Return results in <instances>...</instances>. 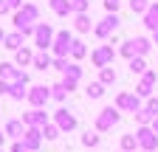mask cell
Here are the masks:
<instances>
[{
    "label": "cell",
    "mask_w": 158,
    "mask_h": 152,
    "mask_svg": "<svg viewBox=\"0 0 158 152\" xmlns=\"http://www.w3.org/2000/svg\"><path fill=\"white\" fill-rule=\"evenodd\" d=\"M40 23V6L26 3L14 11V28L23 34V37H34V26Z\"/></svg>",
    "instance_id": "1"
},
{
    "label": "cell",
    "mask_w": 158,
    "mask_h": 152,
    "mask_svg": "<svg viewBox=\"0 0 158 152\" xmlns=\"http://www.w3.org/2000/svg\"><path fill=\"white\" fill-rule=\"evenodd\" d=\"M118 113H138L144 104H141V96H138L135 90H122L116 96V104H113Z\"/></svg>",
    "instance_id": "2"
},
{
    "label": "cell",
    "mask_w": 158,
    "mask_h": 152,
    "mask_svg": "<svg viewBox=\"0 0 158 152\" xmlns=\"http://www.w3.org/2000/svg\"><path fill=\"white\" fill-rule=\"evenodd\" d=\"M0 79L9 85H28V73L20 70L14 62H0Z\"/></svg>",
    "instance_id": "3"
},
{
    "label": "cell",
    "mask_w": 158,
    "mask_h": 152,
    "mask_svg": "<svg viewBox=\"0 0 158 152\" xmlns=\"http://www.w3.org/2000/svg\"><path fill=\"white\" fill-rule=\"evenodd\" d=\"M54 26L51 23H37L34 26V45L40 48V51H48L51 45H54Z\"/></svg>",
    "instance_id": "4"
},
{
    "label": "cell",
    "mask_w": 158,
    "mask_h": 152,
    "mask_svg": "<svg viewBox=\"0 0 158 152\" xmlns=\"http://www.w3.org/2000/svg\"><path fill=\"white\" fill-rule=\"evenodd\" d=\"M118 110L116 107H105V110H99V116H96V132H107L118 124Z\"/></svg>",
    "instance_id": "5"
},
{
    "label": "cell",
    "mask_w": 158,
    "mask_h": 152,
    "mask_svg": "<svg viewBox=\"0 0 158 152\" xmlns=\"http://www.w3.org/2000/svg\"><path fill=\"white\" fill-rule=\"evenodd\" d=\"M23 127H37V130H43L45 124H48V113H45V107H31L28 113H23Z\"/></svg>",
    "instance_id": "6"
},
{
    "label": "cell",
    "mask_w": 158,
    "mask_h": 152,
    "mask_svg": "<svg viewBox=\"0 0 158 152\" xmlns=\"http://www.w3.org/2000/svg\"><path fill=\"white\" fill-rule=\"evenodd\" d=\"M118 26H122V20H118L116 14H105V20H99V23L93 26V34L99 37V40H107V37H110Z\"/></svg>",
    "instance_id": "7"
},
{
    "label": "cell",
    "mask_w": 158,
    "mask_h": 152,
    "mask_svg": "<svg viewBox=\"0 0 158 152\" xmlns=\"http://www.w3.org/2000/svg\"><path fill=\"white\" fill-rule=\"evenodd\" d=\"M71 42H73V34H71V31H56V34H54V45H51L54 56H65V59H68Z\"/></svg>",
    "instance_id": "8"
},
{
    "label": "cell",
    "mask_w": 158,
    "mask_h": 152,
    "mask_svg": "<svg viewBox=\"0 0 158 152\" xmlns=\"http://www.w3.org/2000/svg\"><path fill=\"white\" fill-rule=\"evenodd\" d=\"M113 59H116V51H113V45H99L93 54H90V62L102 70V68H107V65H113Z\"/></svg>",
    "instance_id": "9"
},
{
    "label": "cell",
    "mask_w": 158,
    "mask_h": 152,
    "mask_svg": "<svg viewBox=\"0 0 158 152\" xmlns=\"http://www.w3.org/2000/svg\"><path fill=\"white\" fill-rule=\"evenodd\" d=\"M135 138H138V149H144V152H155L158 149V135L150 127H138L135 130Z\"/></svg>",
    "instance_id": "10"
},
{
    "label": "cell",
    "mask_w": 158,
    "mask_h": 152,
    "mask_svg": "<svg viewBox=\"0 0 158 152\" xmlns=\"http://www.w3.org/2000/svg\"><path fill=\"white\" fill-rule=\"evenodd\" d=\"M48 99H51V87H45V85H34V87H28L26 102H28L31 107H45Z\"/></svg>",
    "instance_id": "11"
},
{
    "label": "cell",
    "mask_w": 158,
    "mask_h": 152,
    "mask_svg": "<svg viewBox=\"0 0 158 152\" xmlns=\"http://www.w3.org/2000/svg\"><path fill=\"white\" fill-rule=\"evenodd\" d=\"M155 82H158V73H155V70H147L141 79H138L135 93H138L141 99H150V96H152V90H155Z\"/></svg>",
    "instance_id": "12"
},
{
    "label": "cell",
    "mask_w": 158,
    "mask_h": 152,
    "mask_svg": "<svg viewBox=\"0 0 158 152\" xmlns=\"http://www.w3.org/2000/svg\"><path fill=\"white\" fill-rule=\"evenodd\" d=\"M54 124L59 127V132H71V130H76V116H73V113H68L65 107H59V110L54 113Z\"/></svg>",
    "instance_id": "13"
},
{
    "label": "cell",
    "mask_w": 158,
    "mask_h": 152,
    "mask_svg": "<svg viewBox=\"0 0 158 152\" xmlns=\"http://www.w3.org/2000/svg\"><path fill=\"white\" fill-rule=\"evenodd\" d=\"M40 144H43V130L26 127V132H23V146H26V152H37Z\"/></svg>",
    "instance_id": "14"
},
{
    "label": "cell",
    "mask_w": 158,
    "mask_h": 152,
    "mask_svg": "<svg viewBox=\"0 0 158 152\" xmlns=\"http://www.w3.org/2000/svg\"><path fill=\"white\" fill-rule=\"evenodd\" d=\"M3 132H6V138H11V141H23L26 127H23V121H20V118H11V121L3 124Z\"/></svg>",
    "instance_id": "15"
},
{
    "label": "cell",
    "mask_w": 158,
    "mask_h": 152,
    "mask_svg": "<svg viewBox=\"0 0 158 152\" xmlns=\"http://www.w3.org/2000/svg\"><path fill=\"white\" fill-rule=\"evenodd\" d=\"M31 62H34V51H31V48L23 45L20 51H14V65H17V68H26V65H31Z\"/></svg>",
    "instance_id": "16"
},
{
    "label": "cell",
    "mask_w": 158,
    "mask_h": 152,
    "mask_svg": "<svg viewBox=\"0 0 158 152\" xmlns=\"http://www.w3.org/2000/svg\"><path fill=\"white\" fill-rule=\"evenodd\" d=\"M144 26L150 31H158V3H150V9L144 11Z\"/></svg>",
    "instance_id": "17"
},
{
    "label": "cell",
    "mask_w": 158,
    "mask_h": 152,
    "mask_svg": "<svg viewBox=\"0 0 158 152\" xmlns=\"http://www.w3.org/2000/svg\"><path fill=\"white\" fill-rule=\"evenodd\" d=\"M51 59H54V56H51L48 51H37V54H34V62H31V65H34L37 70H48V68H51Z\"/></svg>",
    "instance_id": "18"
},
{
    "label": "cell",
    "mask_w": 158,
    "mask_h": 152,
    "mask_svg": "<svg viewBox=\"0 0 158 152\" xmlns=\"http://www.w3.org/2000/svg\"><path fill=\"white\" fill-rule=\"evenodd\" d=\"M23 40H26V37L20 34V31H14V34H6L3 48H9V51H20V48H23Z\"/></svg>",
    "instance_id": "19"
},
{
    "label": "cell",
    "mask_w": 158,
    "mask_h": 152,
    "mask_svg": "<svg viewBox=\"0 0 158 152\" xmlns=\"http://www.w3.org/2000/svg\"><path fill=\"white\" fill-rule=\"evenodd\" d=\"M48 6H51V11L59 14V17H68V14H71V0H48Z\"/></svg>",
    "instance_id": "20"
},
{
    "label": "cell",
    "mask_w": 158,
    "mask_h": 152,
    "mask_svg": "<svg viewBox=\"0 0 158 152\" xmlns=\"http://www.w3.org/2000/svg\"><path fill=\"white\" fill-rule=\"evenodd\" d=\"M73 28H76L79 34H88V31L93 28V23H90L88 14H76V17H73Z\"/></svg>",
    "instance_id": "21"
},
{
    "label": "cell",
    "mask_w": 158,
    "mask_h": 152,
    "mask_svg": "<svg viewBox=\"0 0 158 152\" xmlns=\"http://www.w3.org/2000/svg\"><path fill=\"white\" fill-rule=\"evenodd\" d=\"M133 45H135V56H147L152 42L147 40V37H133Z\"/></svg>",
    "instance_id": "22"
},
{
    "label": "cell",
    "mask_w": 158,
    "mask_h": 152,
    "mask_svg": "<svg viewBox=\"0 0 158 152\" xmlns=\"http://www.w3.org/2000/svg\"><path fill=\"white\" fill-rule=\"evenodd\" d=\"M62 79H71V82H76V85H79V79H82V65L68 62V68H65V73H62Z\"/></svg>",
    "instance_id": "23"
},
{
    "label": "cell",
    "mask_w": 158,
    "mask_h": 152,
    "mask_svg": "<svg viewBox=\"0 0 158 152\" xmlns=\"http://www.w3.org/2000/svg\"><path fill=\"white\" fill-rule=\"evenodd\" d=\"M150 68H147V62H144V56H133L130 59V73L133 76H144Z\"/></svg>",
    "instance_id": "24"
},
{
    "label": "cell",
    "mask_w": 158,
    "mask_h": 152,
    "mask_svg": "<svg viewBox=\"0 0 158 152\" xmlns=\"http://www.w3.org/2000/svg\"><path fill=\"white\" fill-rule=\"evenodd\" d=\"M85 93H88V99H102V96H105V85H102V82H90V85L85 87Z\"/></svg>",
    "instance_id": "25"
},
{
    "label": "cell",
    "mask_w": 158,
    "mask_h": 152,
    "mask_svg": "<svg viewBox=\"0 0 158 152\" xmlns=\"http://www.w3.org/2000/svg\"><path fill=\"white\" fill-rule=\"evenodd\" d=\"M99 82H102L105 87H107V85H116V70H113L110 65L102 68V70H99Z\"/></svg>",
    "instance_id": "26"
},
{
    "label": "cell",
    "mask_w": 158,
    "mask_h": 152,
    "mask_svg": "<svg viewBox=\"0 0 158 152\" xmlns=\"http://www.w3.org/2000/svg\"><path fill=\"white\" fill-rule=\"evenodd\" d=\"M26 87H28V85H11V87H9V96H11L14 102H23V99L28 96V90H26Z\"/></svg>",
    "instance_id": "27"
},
{
    "label": "cell",
    "mask_w": 158,
    "mask_h": 152,
    "mask_svg": "<svg viewBox=\"0 0 158 152\" xmlns=\"http://www.w3.org/2000/svg\"><path fill=\"white\" fill-rule=\"evenodd\" d=\"M135 146H138V138L133 135V132L122 135V152H135Z\"/></svg>",
    "instance_id": "28"
},
{
    "label": "cell",
    "mask_w": 158,
    "mask_h": 152,
    "mask_svg": "<svg viewBox=\"0 0 158 152\" xmlns=\"http://www.w3.org/2000/svg\"><path fill=\"white\" fill-rule=\"evenodd\" d=\"M71 56H73V59H82V56H88V48H85L82 40H73V42H71Z\"/></svg>",
    "instance_id": "29"
},
{
    "label": "cell",
    "mask_w": 158,
    "mask_h": 152,
    "mask_svg": "<svg viewBox=\"0 0 158 152\" xmlns=\"http://www.w3.org/2000/svg\"><path fill=\"white\" fill-rule=\"evenodd\" d=\"M43 138H45V141H56V138H59V127H56L54 121H48V124L43 127Z\"/></svg>",
    "instance_id": "30"
},
{
    "label": "cell",
    "mask_w": 158,
    "mask_h": 152,
    "mask_svg": "<svg viewBox=\"0 0 158 152\" xmlns=\"http://www.w3.org/2000/svg\"><path fill=\"white\" fill-rule=\"evenodd\" d=\"M65 96H68V90H65V85H62V82L51 85V99H56V102H65Z\"/></svg>",
    "instance_id": "31"
},
{
    "label": "cell",
    "mask_w": 158,
    "mask_h": 152,
    "mask_svg": "<svg viewBox=\"0 0 158 152\" xmlns=\"http://www.w3.org/2000/svg\"><path fill=\"white\" fill-rule=\"evenodd\" d=\"M127 6H130V11H133V14H144V11L150 9V0H130Z\"/></svg>",
    "instance_id": "32"
},
{
    "label": "cell",
    "mask_w": 158,
    "mask_h": 152,
    "mask_svg": "<svg viewBox=\"0 0 158 152\" xmlns=\"http://www.w3.org/2000/svg\"><path fill=\"white\" fill-rule=\"evenodd\" d=\"M88 6H90V0H71V11L73 14H88Z\"/></svg>",
    "instance_id": "33"
},
{
    "label": "cell",
    "mask_w": 158,
    "mask_h": 152,
    "mask_svg": "<svg viewBox=\"0 0 158 152\" xmlns=\"http://www.w3.org/2000/svg\"><path fill=\"white\" fill-rule=\"evenodd\" d=\"M99 141H102V138H99V132H85V135H82V146H99Z\"/></svg>",
    "instance_id": "34"
},
{
    "label": "cell",
    "mask_w": 158,
    "mask_h": 152,
    "mask_svg": "<svg viewBox=\"0 0 158 152\" xmlns=\"http://www.w3.org/2000/svg\"><path fill=\"white\" fill-rule=\"evenodd\" d=\"M118 54H122V56H127V59H133V56H135V45H133V40L122 42V48H118Z\"/></svg>",
    "instance_id": "35"
},
{
    "label": "cell",
    "mask_w": 158,
    "mask_h": 152,
    "mask_svg": "<svg viewBox=\"0 0 158 152\" xmlns=\"http://www.w3.org/2000/svg\"><path fill=\"white\" fill-rule=\"evenodd\" d=\"M135 121H138V124H141V127H150V124H152V116H150V113H147V110L141 107V110H138V113H135Z\"/></svg>",
    "instance_id": "36"
},
{
    "label": "cell",
    "mask_w": 158,
    "mask_h": 152,
    "mask_svg": "<svg viewBox=\"0 0 158 152\" xmlns=\"http://www.w3.org/2000/svg\"><path fill=\"white\" fill-rule=\"evenodd\" d=\"M144 110L150 113L152 118H158V99H155V96H150V99H147V104H144Z\"/></svg>",
    "instance_id": "37"
},
{
    "label": "cell",
    "mask_w": 158,
    "mask_h": 152,
    "mask_svg": "<svg viewBox=\"0 0 158 152\" xmlns=\"http://www.w3.org/2000/svg\"><path fill=\"white\" fill-rule=\"evenodd\" d=\"M51 68H54V70H59V73H65L68 59H65V56H54V59H51Z\"/></svg>",
    "instance_id": "38"
},
{
    "label": "cell",
    "mask_w": 158,
    "mask_h": 152,
    "mask_svg": "<svg viewBox=\"0 0 158 152\" xmlns=\"http://www.w3.org/2000/svg\"><path fill=\"white\" fill-rule=\"evenodd\" d=\"M122 6V0H105V9H107V14H116V9Z\"/></svg>",
    "instance_id": "39"
},
{
    "label": "cell",
    "mask_w": 158,
    "mask_h": 152,
    "mask_svg": "<svg viewBox=\"0 0 158 152\" xmlns=\"http://www.w3.org/2000/svg\"><path fill=\"white\" fill-rule=\"evenodd\" d=\"M9 87H11L9 82H3V79H0V96H9Z\"/></svg>",
    "instance_id": "40"
},
{
    "label": "cell",
    "mask_w": 158,
    "mask_h": 152,
    "mask_svg": "<svg viewBox=\"0 0 158 152\" xmlns=\"http://www.w3.org/2000/svg\"><path fill=\"white\" fill-rule=\"evenodd\" d=\"M6 6H9V9H14V11H17V9H20V6H23V0H6Z\"/></svg>",
    "instance_id": "41"
},
{
    "label": "cell",
    "mask_w": 158,
    "mask_h": 152,
    "mask_svg": "<svg viewBox=\"0 0 158 152\" xmlns=\"http://www.w3.org/2000/svg\"><path fill=\"white\" fill-rule=\"evenodd\" d=\"M11 152H26V146H23V141H14V144H11Z\"/></svg>",
    "instance_id": "42"
},
{
    "label": "cell",
    "mask_w": 158,
    "mask_h": 152,
    "mask_svg": "<svg viewBox=\"0 0 158 152\" xmlns=\"http://www.w3.org/2000/svg\"><path fill=\"white\" fill-rule=\"evenodd\" d=\"M150 130L155 132V135H158V118H152V124H150Z\"/></svg>",
    "instance_id": "43"
},
{
    "label": "cell",
    "mask_w": 158,
    "mask_h": 152,
    "mask_svg": "<svg viewBox=\"0 0 158 152\" xmlns=\"http://www.w3.org/2000/svg\"><path fill=\"white\" fill-rule=\"evenodd\" d=\"M9 11V6H6V0H0V14H6Z\"/></svg>",
    "instance_id": "44"
},
{
    "label": "cell",
    "mask_w": 158,
    "mask_h": 152,
    "mask_svg": "<svg viewBox=\"0 0 158 152\" xmlns=\"http://www.w3.org/2000/svg\"><path fill=\"white\" fill-rule=\"evenodd\" d=\"M3 144H6V132L0 130V149H3Z\"/></svg>",
    "instance_id": "45"
},
{
    "label": "cell",
    "mask_w": 158,
    "mask_h": 152,
    "mask_svg": "<svg viewBox=\"0 0 158 152\" xmlns=\"http://www.w3.org/2000/svg\"><path fill=\"white\" fill-rule=\"evenodd\" d=\"M152 42H155V45H158V31H152Z\"/></svg>",
    "instance_id": "46"
},
{
    "label": "cell",
    "mask_w": 158,
    "mask_h": 152,
    "mask_svg": "<svg viewBox=\"0 0 158 152\" xmlns=\"http://www.w3.org/2000/svg\"><path fill=\"white\" fill-rule=\"evenodd\" d=\"M3 40H6V31H3V28H0V42H3Z\"/></svg>",
    "instance_id": "47"
},
{
    "label": "cell",
    "mask_w": 158,
    "mask_h": 152,
    "mask_svg": "<svg viewBox=\"0 0 158 152\" xmlns=\"http://www.w3.org/2000/svg\"><path fill=\"white\" fill-rule=\"evenodd\" d=\"M0 152H3V149H0Z\"/></svg>",
    "instance_id": "48"
}]
</instances>
